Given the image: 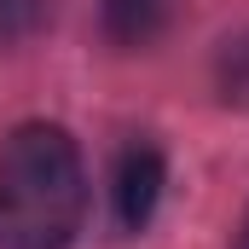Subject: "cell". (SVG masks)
Wrapping results in <instances>:
<instances>
[{
  "label": "cell",
  "instance_id": "277c9868",
  "mask_svg": "<svg viewBox=\"0 0 249 249\" xmlns=\"http://www.w3.org/2000/svg\"><path fill=\"white\" fill-rule=\"evenodd\" d=\"M214 87H220L226 105L249 110V29L232 35V41H220V53H214Z\"/></svg>",
  "mask_w": 249,
  "mask_h": 249
},
{
  "label": "cell",
  "instance_id": "5b68a950",
  "mask_svg": "<svg viewBox=\"0 0 249 249\" xmlns=\"http://www.w3.org/2000/svg\"><path fill=\"white\" fill-rule=\"evenodd\" d=\"M53 18V0H0V47H18L29 35H41Z\"/></svg>",
  "mask_w": 249,
  "mask_h": 249
},
{
  "label": "cell",
  "instance_id": "7a4b0ae2",
  "mask_svg": "<svg viewBox=\"0 0 249 249\" xmlns=\"http://www.w3.org/2000/svg\"><path fill=\"white\" fill-rule=\"evenodd\" d=\"M162 186H168V162L151 139H133L122 157H116V180H110V197H116V226L122 232H145L157 203H162Z\"/></svg>",
  "mask_w": 249,
  "mask_h": 249
},
{
  "label": "cell",
  "instance_id": "6da1fadb",
  "mask_svg": "<svg viewBox=\"0 0 249 249\" xmlns=\"http://www.w3.org/2000/svg\"><path fill=\"white\" fill-rule=\"evenodd\" d=\"M87 214V168L58 122L0 139V249H70Z\"/></svg>",
  "mask_w": 249,
  "mask_h": 249
},
{
  "label": "cell",
  "instance_id": "3957f363",
  "mask_svg": "<svg viewBox=\"0 0 249 249\" xmlns=\"http://www.w3.org/2000/svg\"><path fill=\"white\" fill-rule=\"evenodd\" d=\"M99 18H105V35L133 53L174 23V0H99Z\"/></svg>",
  "mask_w": 249,
  "mask_h": 249
},
{
  "label": "cell",
  "instance_id": "8992f818",
  "mask_svg": "<svg viewBox=\"0 0 249 249\" xmlns=\"http://www.w3.org/2000/svg\"><path fill=\"white\" fill-rule=\"evenodd\" d=\"M238 249H249V209H244V226H238Z\"/></svg>",
  "mask_w": 249,
  "mask_h": 249
}]
</instances>
